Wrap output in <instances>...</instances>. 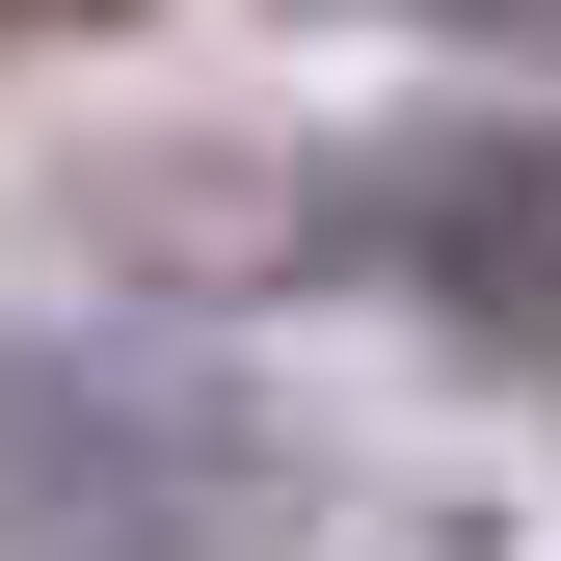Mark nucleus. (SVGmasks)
<instances>
[{
  "mask_svg": "<svg viewBox=\"0 0 561 561\" xmlns=\"http://www.w3.org/2000/svg\"><path fill=\"white\" fill-rule=\"evenodd\" d=\"M0 561H267V428L134 321L0 347Z\"/></svg>",
  "mask_w": 561,
  "mask_h": 561,
  "instance_id": "nucleus-1",
  "label": "nucleus"
},
{
  "mask_svg": "<svg viewBox=\"0 0 561 561\" xmlns=\"http://www.w3.org/2000/svg\"><path fill=\"white\" fill-rule=\"evenodd\" d=\"M347 241H375L401 295L481 347V375H535V401H561V134H428Z\"/></svg>",
  "mask_w": 561,
  "mask_h": 561,
  "instance_id": "nucleus-2",
  "label": "nucleus"
},
{
  "mask_svg": "<svg viewBox=\"0 0 561 561\" xmlns=\"http://www.w3.org/2000/svg\"><path fill=\"white\" fill-rule=\"evenodd\" d=\"M455 27H508V81H561V0H455Z\"/></svg>",
  "mask_w": 561,
  "mask_h": 561,
  "instance_id": "nucleus-3",
  "label": "nucleus"
},
{
  "mask_svg": "<svg viewBox=\"0 0 561 561\" xmlns=\"http://www.w3.org/2000/svg\"><path fill=\"white\" fill-rule=\"evenodd\" d=\"M0 27H107V0H0Z\"/></svg>",
  "mask_w": 561,
  "mask_h": 561,
  "instance_id": "nucleus-4",
  "label": "nucleus"
}]
</instances>
